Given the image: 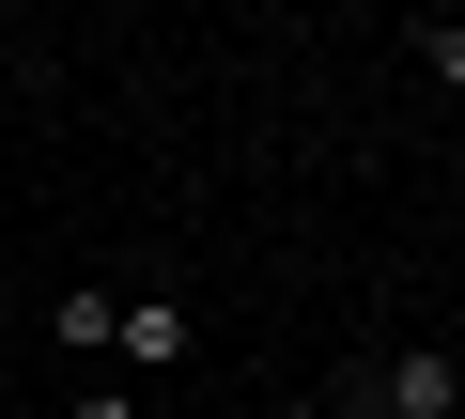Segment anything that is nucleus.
<instances>
[{
  "label": "nucleus",
  "mask_w": 465,
  "mask_h": 419,
  "mask_svg": "<svg viewBox=\"0 0 465 419\" xmlns=\"http://www.w3.org/2000/svg\"><path fill=\"white\" fill-rule=\"evenodd\" d=\"M109 342H124L140 373H171V357L202 342V311H186V295H124V326H109Z\"/></svg>",
  "instance_id": "obj_2"
},
{
  "label": "nucleus",
  "mask_w": 465,
  "mask_h": 419,
  "mask_svg": "<svg viewBox=\"0 0 465 419\" xmlns=\"http://www.w3.org/2000/svg\"><path fill=\"white\" fill-rule=\"evenodd\" d=\"M419 78H450V94H465V16H434V32H419Z\"/></svg>",
  "instance_id": "obj_3"
},
{
  "label": "nucleus",
  "mask_w": 465,
  "mask_h": 419,
  "mask_svg": "<svg viewBox=\"0 0 465 419\" xmlns=\"http://www.w3.org/2000/svg\"><path fill=\"white\" fill-rule=\"evenodd\" d=\"M450 404H465V357H450V342L372 357V419H450Z\"/></svg>",
  "instance_id": "obj_1"
},
{
  "label": "nucleus",
  "mask_w": 465,
  "mask_h": 419,
  "mask_svg": "<svg viewBox=\"0 0 465 419\" xmlns=\"http://www.w3.org/2000/svg\"><path fill=\"white\" fill-rule=\"evenodd\" d=\"M78 419H155V404H140V388H94V404H78Z\"/></svg>",
  "instance_id": "obj_4"
}]
</instances>
